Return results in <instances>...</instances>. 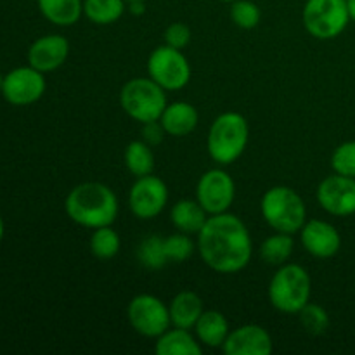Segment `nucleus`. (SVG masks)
<instances>
[{"label":"nucleus","instance_id":"a878e982","mask_svg":"<svg viewBox=\"0 0 355 355\" xmlns=\"http://www.w3.org/2000/svg\"><path fill=\"white\" fill-rule=\"evenodd\" d=\"M90 253L99 260H111L118 255L120 252V236L114 231L111 225H104V227L94 229L92 236H90Z\"/></svg>","mask_w":355,"mask_h":355},{"label":"nucleus","instance_id":"4be33fe9","mask_svg":"<svg viewBox=\"0 0 355 355\" xmlns=\"http://www.w3.org/2000/svg\"><path fill=\"white\" fill-rule=\"evenodd\" d=\"M45 19L58 26H73L83 14L82 0H37Z\"/></svg>","mask_w":355,"mask_h":355},{"label":"nucleus","instance_id":"412c9836","mask_svg":"<svg viewBox=\"0 0 355 355\" xmlns=\"http://www.w3.org/2000/svg\"><path fill=\"white\" fill-rule=\"evenodd\" d=\"M170 218L177 231L186 232V234H196L203 229L207 222L208 214L200 203L193 200H180L177 201L170 211Z\"/></svg>","mask_w":355,"mask_h":355},{"label":"nucleus","instance_id":"9b49d317","mask_svg":"<svg viewBox=\"0 0 355 355\" xmlns=\"http://www.w3.org/2000/svg\"><path fill=\"white\" fill-rule=\"evenodd\" d=\"M168 203V187L159 177L149 175L137 177L128 193L130 211L141 220H151L165 210Z\"/></svg>","mask_w":355,"mask_h":355},{"label":"nucleus","instance_id":"f704fd0d","mask_svg":"<svg viewBox=\"0 0 355 355\" xmlns=\"http://www.w3.org/2000/svg\"><path fill=\"white\" fill-rule=\"evenodd\" d=\"M347 9H349L350 19L355 21V0H347Z\"/></svg>","mask_w":355,"mask_h":355},{"label":"nucleus","instance_id":"5701e85b","mask_svg":"<svg viewBox=\"0 0 355 355\" xmlns=\"http://www.w3.org/2000/svg\"><path fill=\"white\" fill-rule=\"evenodd\" d=\"M125 3V0H83V14L90 23L106 26L123 16Z\"/></svg>","mask_w":355,"mask_h":355},{"label":"nucleus","instance_id":"cd10ccee","mask_svg":"<svg viewBox=\"0 0 355 355\" xmlns=\"http://www.w3.org/2000/svg\"><path fill=\"white\" fill-rule=\"evenodd\" d=\"M229 14H231L232 23L243 30H253L255 26H259L260 17H262L260 7L252 0H234L231 3Z\"/></svg>","mask_w":355,"mask_h":355},{"label":"nucleus","instance_id":"c9c22d12","mask_svg":"<svg viewBox=\"0 0 355 355\" xmlns=\"http://www.w3.org/2000/svg\"><path fill=\"white\" fill-rule=\"evenodd\" d=\"M2 236H3V222L2 218H0V239H2Z\"/></svg>","mask_w":355,"mask_h":355},{"label":"nucleus","instance_id":"b1692460","mask_svg":"<svg viewBox=\"0 0 355 355\" xmlns=\"http://www.w3.org/2000/svg\"><path fill=\"white\" fill-rule=\"evenodd\" d=\"M123 159L127 170L135 179L149 175L155 170V155L151 151V146L144 141H132L125 149Z\"/></svg>","mask_w":355,"mask_h":355},{"label":"nucleus","instance_id":"39448f33","mask_svg":"<svg viewBox=\"0 0 355 355\" xmlns=\"http://www.w3.org/2000/svg\"><path fill=\"white\" fill-rule=\"evenodd\" d=\"M269 300L283 314H298L311 300V276L298 263H283L269 283Z\"/></svg>","mask_w":355,"mask_h":355},{"label":"nucleus","instance_id":"c756f323","mask_svg":"<svg viewBox=\"0 0 355 355\" xmlns=\"http://www.w3.org/2000/svg\"><path fill=\"white\" fill-rule=\"evenodd\" d=\"M298 315H300V322L302 326H304L305 331L311 333V335L314 336L322 335L329 326V315L321 305H315L309 302V304L298 312Z\"/></svg>","mask_w":355,"mask_h":355},{"label":"nucleus","instance_id":"bb28decb","mask_svg":"<svg viewBox=\"0 0 355 355\" xmlns=\"http://www.w3.org/2000/svg\"><path fill=\"white\" fill-rule=\"evenodd\" d=\"M137 259L146 269L158 270L165 267L168 263L165 253V239L156 234H151L142 239L137 250Z\"/></svg>","mask_w":355,"mask_h":355},{"label":"nucleus","instance_id":"f8f14e48","mask_svg":"<svg viewBox=\"0 0 355 355\" xmlns=\"http://www.w3.org/2000/svg\"><path fill=\"white\" fill-rule=\"evenodd\" d=\"M318 201L322 210L335 217L355 214V179L347 175H329L319 184Z\"/></svg>","mask_w":355,"mask_h":355},{"label":"nucleus","instance_id":"2eb2a0df","mask_svg":"<svg viewBox=\"0 0 355 355\" xmlns=\"http://www.w3.org/2000/svg\"><path fill=\"white\" fill-rule=\"evenodd\" d=\"M304 248L315 259H331L342 246V236L326 220H307L300 231Z\"/></svg>","mask_w":355,"mask_h":355},{"label":"nucleus","instance_id":"4c0bfd02","mask_svg":"<svg viewBox=\"0 0 355 355\" xmlns=\"http://www.w3.org/2000/svg\"><path fill=\"white\" fill-rule=\"evenodd\" d=\"M2 85H3V76L0 75V90H2Z\"/></svg>","mask_w":355,"mask_h":355},{"label":"nucleus","instance_id":"aec40b11","mask_svg":"<svg viewBox=\"0 0 355 355\" xmlns=\"http://www.w3.org/2000/svg\"><path fill=\"white\" fill-rule=\"evenodd\" d=\"M170 319L175 328L194 329L198 319L203 314V300L194 291H180L175 295L168 307Z\"/></svg>","mask_w":355,"mask_h":355},{"label":"nucleus","instance_id":"f257e3e1","mask_svg":"<svg viewBox=\"0 0 355 355\" xmlns=\"http://www.w3.org/2000/svg\"><path fill=\"white\" fill-rule=\"evenodd\" d=\"M198 252L211 270L236 274L252 260L253 243L248 227L232 214L210 215L198 232Z\"/></svg>","mask_w":355,"mask_h":355},{"label":"nucleus","instance_id":"ddd939ff","mask_svg":"<svg viewBox=\"0 0 355 355\" xmlns=\"http://www.w3.org/2000/svg\"><path fill=\"white\" fill-rule=\"evenodd\" d=\"M45 92L44 73L35 69L33 66L17 68L3 78L2 94L10 104L26 106L40 99Z\"/></svg>","mask_w":355,"mask_h":355},{"label":"nucleus","instance_id":"393cba45","mask_svg":"<svg viewBox=\"0 0 355 355\" xmlns=\"http://www.w3.org/2000/svg\"><path fill=\"white\" fill-rule=\"evenodd\" d=\"M293 234H286V232H277L276 234L269 236L266 241L262 243V248H260V255L270 266H283L286 263V260L290 259L291 253H293L295 243Z\"/></svg>","mask_w":355,"mask_h":355},{"label":"nucleus","instance_id":"0eeeda50","mask_svg":"<svg viewBox=\"0 0 355 355\" xmlns=\"http://www.w3.org/2000/svg\"><path fill=\"white\" fill-rule=\"evenodd\" d=\"M302 19L305 30L318 40L336 38L350 21L347 0H307Z\"/></svg>","mask_w":355,"mask_h":355},{"label":"nucleus","instance_id":"a211bd4d","mask_svg":"<svg viewBox=\"0 0 355 355\" xmlns=\"http://www.w3.org/2000/svg\"><path fill=\"white\" fill-rule=\"evenodd\" d=\"M155 352L158 355H201L200 340L191 335V329L175 328L166 329L156 338Z\"/></svg>","mask_w":355,"mask_h":355},{"label":"nucleus","instance_id":"7ed1b4c3","mask_svg":"<svg viewBox=\"0 0 355 355\" xmlns=\"http://www.w3.org/2000/svg\"><path fill=\"white\" fill-rule=\"evenodd\" d=\"M250 139L246 118L236 111H227L217 116L208 132V153L218 165H231L245 153Z\"/></svg>","mask_w":355,"mask_h":355},{"label":"nucleus","instance_id":"4468645a","mask_svg":"<svg viewBox=\"0 0 355 355\" xmlns=\"http://www.w3.org/2000/svg\"><path fill=\"white\" fill-rule=\"evenodd\" d=\"M274 343L269 331L259 324H245L229 333L222 345L225 355H270Z\"/></svg>","mask_w":355,"mask_h":355},{"label":"nucleus","instance_id":"20e7f679","mask_svg":"<svg viewBox=\"0 0 355 355\" xmlns=\"http://www.w3.org/2000/svg\"><path fill=\"white\" fill-rule=\"evenodd\" d=\"M262 217L277 232L295 234L300 232L307 222V208L295 189L288 186H276L266 191L260 201Z\"/></svg>","mask_w":355,"mask_h":355},{"label":"nucleus","instance_id":"1a4fd4ad","mask_svg":"<svg viewBox=\"0 0 355 355\" xmlns=\"http://www.w3.org/2000/svg\"><path fill=\"white\" fill-rule=\"evenodd\" d=\"M127 315L134 331L146 338H158L172 324L168 307L155 295L142 293L132 298Z\"/></svg>","mask_w":355,"mask_h":355},{"label":"nucleus","instance_id":"2f4dec72","mask_svg":"<svg viewBox=\"0 0 355 355\" xmlns=\"http://www.w3.org/2000/svg\"><path fill=\"white\" fill-rule=\"evenodd\" d=\"M165 44L170 45L173 49H179L182 51L184 47H187L191 42V30L187 24L184 23H172L168 28L165 30Z\"/></svg>","mask_w":355,"mask_h":355},{"label":"nucleus","instance_id":"f3484780","mask_svg":"<svg viewBox=\"0 0 355 355\" xmlns=\"http://www.w3.org/2000/svg\"><path fill=\"white\" fill-rule=\"evenodd\" d=\"M198 121H200L198 110L186 101L166 104L165 111L159 118V123L172 137H186V135L193 134L194 128L198 127Z\"/></svg>","mask_w":355,"mask_h":355},{"label":"nucleus","instance_id":"f03ea898","mask_svg":"<svg viewBox=\"0 0 355 355\" xmlns=\"http://www.w3.org/2000/svg\"><path fill=\"white\" fill-rule=\"evenodd\" d=\"M64 208L75 224L97 229L116 220L118 198L106 184L83 182L73 187L66 198Z\"/></svg>","mask_w":355,"mask_h":355},{"label":"nucleus","instance_id":"6ab92c4d","mask_svg":"<svg viewBox=\"0 0 355 355\" xmlns=\"http://www.w3.org/2000/svg\"><path fill=\"white\" fill-rule=\"evenodd\" d=\"M194 331H196V338L200 340L201 345L218 349L225 343L231 329H229V322L222 312L203 311L194 326Z\"/></svg>","mask_w":355,"mask_h":355},{"label":"nucleus","instance_id":"7c9ffc66","mask_svg":"<svg viewBox=\"0 0 355 355\" xmlns=\"http://www.w3.org/2000/svg\"><path fill=\"white\" fill-rule=\"evenodd\" d=\"M331 166L340 175L355 179V141L343 142L333 151Z\"/></svg>","mask_w":355,"mask_h":355},{"label":"nucleus","instance_id":"473e14b6","mask_svg":"<svg viewBox=\"0 0 355 355\" xmlns=\"http://www.w3.org/2000/svg\"><path fill=\"white\" fill-rule=\"evenodd\" d=\"M142 134H144V142H148V144L153 148V146L159 144V142L163 141L166 132L158 120V121H149V123H144V130H142Z\"/></svg>","mask_w":355,"mask_h":355},{"label":"nucleus","instance_id":"c85d7f7f","mask_svg":"<svg viewBox=\"0 0 355 355\" xmlns=\"http://www.w3.org/2000/svg\"><path fill=\"white\" fill-rule=\"evenodd\" d=\"M196 243L191 239V234H186V232H175V234L165 238V253L168 262L182 263L186 260L191 259V255L194 253V248H196Z\"/></svg>","mask_w":355,"mask_h":355},{"label":"nucleus","instance_id":"9d476101","mask_svg":"<svg viewBox=\"0 0 355 355\" xmlns=\"http://www.w3.org/2000/svg\"><path fill=\"white\" fill-rule=\"evenodd\" d=\"M236 184L222 168H211L198 180L196 200L208 215L225 214L234 203Z\"/></svg>","mask_w":355,"mask_h":355},{"label":"nucleus","instance_id":"dca6fc26","mask_svg":"<svg viewBox=\"0 0 355 355\" xmlns=\"http://www.w3.org/2000/svg\"><path fill=\"white\" fill-rule=\"evenodd\" d=\"M69 54V42L62 35H45L33 42L28 51V62L42 73L61 68Z\"/></svg>","mask_w":355,"mask_h":355},{"label":"nucleus","instance_id":"72a5a7b5","mask_svg":"<svg viewBox=\"0 0 355 355\" xmlns=\"http://www.w3.org/2000/svg\"><path fill=\"white\" fill-rule=\"evenodd\" d=\"M128 6H130L132 14H137V16L144 14V2H130Z\"/></svg>","mask_w":355,"mask_h":355},{"label":"nucleus","instance_id":"6e6552de","mask_svg":"<svg viewBox=\"0 0 355 355\" xmlns=\"http://www.w3.org/2000/svg\"><path fill=\"white\" fill-rule=\"evenodd\" d=\"M149 78L165 90H180L189 83L191 64L186 55L170 45H159L148 59Z\"/></svg>","mask_w":355,"mask_h":355},{"label":"nucleus","instance_id":"58836bf2","mask_svg":"<svg viewBox=\"0 0 355 355\" xmlns=\"http://www.w3.org/2000/svg\"><path fill=\"white\" fill-rule=\"evenodd\" d=\"M220 2H227V3H232V2H234V0H220Z\"/></svg>","mask_w":355,"mask_h":355},{"label":"nucleus","instance_id":"e433bc0d","mask_svg":"<svg viewBox=\"0 0 355 355\" xmlns=\"http://www.w3.org/2000/svg\"><path fill=\"white\" fill-rule=\"evenodd\" d=\"M125 2H127V3H130V2H146V0H125Z\"/></svg>","mask_w":355,"mask_h":355},{"label":"nucleus","instance_id":"423d86ee","mask_svg":"<svg viewBox=\"0 0 355 355\" xmlns=\"http://www.w3.org/2000/svg\"><path fill=\"white\" fill-rule=\"evenodd\" d=\"M120 104L139 123L158 121L166 107V94L153 78H132L121 87Z\"/></svg>","mask_w":355,"mask_h":355}]
</instances>
